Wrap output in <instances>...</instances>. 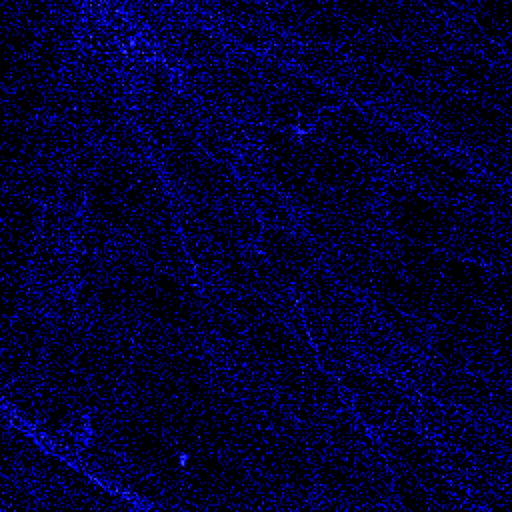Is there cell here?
Listing matches in <instances>:
<instances>
[{
	"label": "cell",
	"mask_w": 512,
	"mask_h": 512,
	"mask_svg": "<svg viewBox=\"0 0 512 512\" xmlns=\"http://www.w3.org/2000/svg\"><path fill=\"white\" fill-rule=\"evenodd\" d=\"M382 204L390 230L406 240L430 244L444 252L460 202H440L412 190L396 170L382 180Z\"/></svg>",
	"instance_id": "6da1fadb"
},
{
	"label": "cell",
	"mask_w": 512,
	"mask_h": 512,
	"mask_svg": "<svg viewBox=\"0 0 512 512\" xmlns=\"http://www.w3.org/2000/svg\"><path fill=\"white\" fill-rule=\"evenodd\" d=\"M396 172L412 190L440 202H464L474 176L454 154L434 150L426 144Z\"/></svg>",
	"instance_id": "7a4b0ae2"
},
{
	"label": "cell",
	"mask_w": 512,
	"mask_h": 512,
	"mask_svg": "<svg viewBox=\"0 0 512 512\" xmlns=\"http://www.w3.org/2000/svg\"><path fill=\"white\" fill-rule=\"evenodd\" d=\"M258 250L264 254V258L270 262V266L276 270V274L294 290L302 276L320 264V256L316 254L310 240L298 230H282L274 226H264Z\"/></svg>",
	"instance_id": "3957f363"
},
{
	"label": "cell",
	"mask_w": 512,
	"mask_h": 512,
	"mask_svg": "<svg viewBox=\"0 0 512 512\" xmlns=\"http://www.w3.org/2000/svg\"><path fill=\"white\" fill-rule=\"evenodd\" d=\"M308 340L298 338L280 320H262L246 330V348L268 368H278L290 362H300L302 346Z\"/></svg>",
	"instance_id": "277c9868"
},
{
	"label": "cell",
	"mask_w": 512,
	"mask_h": 512,
	"mask_svg": "<svg viewBox=\"0 0 512 512\" xmlns=\"http://www.w3.org/2000/svg\"><path fill=\"white\" fill-rule=\"evenodd\" d=\"M434 302V318L450 324L458 330H464L468 334H486L490 336V330L496 322L498 314L506 312H492L484 304H480L474 298H468L464 294H458L442 284H438L432 292Z\"/></svg>",
	"instance_id": "5b68a950"
},
{
	"label": "cell",
	"mask_w": 512,
	"mask_h": 512,
	"mask_svg": "<svg viewBox=\"0 0 512 512\" xmlns=\"http://www.w3.org/2000/svg\"><path fill=\"white\" fill-rule=\"evenodd\" d=\"M292 64H296L298 72L328 86L340 96H344L350 86V60L338 48L298 42Z\"/></svg>",
	"instance_id": "8992f818"
},
{
	"label": "cell",
	"mask_w": 512,
	"mask_h": 512,
	"mask_svg": "<svg viewBox=\"0 0 512 512\" xmlns=\"http://www.w3.org/2000/svg\"><path fill=\"white\" fill-rule=\"evenodd\" d=\"M398 346L400 342L384 326L372 306L362 298L360 310L354 318V350L358 358L374 370H384Z\"/></svg>",
	"instance_id": "52a82bcc"
},
{
	"label": "cell",
	"mask_w": 512,
	"mask_h": 512,
	"mask_svg": "<svg viewBox=\"0 0 512 512\" xmlns=\"http://www.w3.org/2000/svg\"><path fill=\"white\" fill-rule=\"evenodd\" d=\"M444 252L430 244L412 242L406 238L396 240L394 262L404 276L434 290L440 284V270L444 262Z\"/></svg>",
	"instance_id": "ba28073f"
},
{
	"label": "cell",
	"mask_w": 512,
	"mask_h": 512,
	"mask_svg": "<svg viewBox=\"0 0 512 512\" xmlns=\"http://www.w3.org/2000/svg\"><path fill=\"white\" fill-rule=\"evenodd\" d=\"M368 116V114H366ZM372 134H370V154L384 166L392 170H400L406 166L420 150L422 142L410 138L402 130L394 128L392 124L372 118Z\"/></svg>",
	"instance_id": "9c48e42d"
},
{
	"label": "cell",
	"mask_w": 512,
	"mask_h": 512,
	"mask_svg": "<svg viewBox=\"0 0 512 512\" xmlns=\"http://www.w3.org/2000/svg\"><path fill=\"white\" fill-rule=\"evenodd\" d=\"M372 310L378 314V318L384 322V326L392 332V336L406 348L420 352L424 356L428 338H430V324L406 314L404 310L396 308L392 302L380 298V296H368L364 298Z\"/></svg>",
	"instance_id": "30bf717a"
},
{
	"label": "cell",
	"mask_w": 512,
	"mask_h": 512,
	"mask_svg": "<svg viewBox=\"0 0 512 512\" xmlns=\"http://www.w3.org/2000/svg\"><path fill=\"white\" fill-rule=\"evenodd\" d=\"M240 188L248 202L254 206L258 218L266 226L282 228V230H294L296 228V214L290 202L272 186L262 184L258 180L240 178Z\"/></svg>",
	"instance_id": "8fae6325"
},
{
	"label": "cell",
	"mask_w": 512,
	"mask_h": 512,
	"mask_svg": "<svg viewBox=\"0 0 512 512\" xmlns=\"http://www.w3.org/2000/svg\"><path fill=\"white\" fill-rule=\"evenodd\" d=\"M488 282H490V268L472 260L456 258L446 254L440 270V284L464 294L468 298L478 300L480 304L486 302L488 294Z\"/></svg>",
	"instance_id": "7c38bea8"
},
{
	"label": "cell",
	"mask_w": 512,
	"mask_h": 512,
	"mask_svg": "<svg viewBox=\"0 0 512 512\" xmlns=\"http://www.w3.org/2000/svg\"><path fill=\"white\" fill-rule=\"evenodd\" d=\"M258 150L266 162L282 164L308 174V154L302 138H298L294 132L262 124L258 134Z\"/></svg>",
	"instance_id": "4fadbf2b"
},
{
	"label": "cell",
	"mask_w": 512,
	"mask_h": 512,
	"mask_svg": "<svg viewBox=\"0 0 512 512\" xmlns=\"http://www.w3.org/2000/svg\"><path fill=\"white\" fill-rule=\"evenodd\" d=\"M376 396L388 416L390 426H418L416 394L384 372L374 370Z\"/></svg>",
	"instance_id": "5bb4252c"
},
{
	"label": "cell",
	"mask_w": 512,
	"mask_h": 512,
	"mask_svg": "<svg viewBox=\"0 0 512 512\" xmlns=\"http://www.w3.org/2000/svg\"><path fill=\"white\" fill-rule=\"evenodd\" d=\"M216 206H218V214H220L222 224L228 230V234L242 248H258V240H260L264 224L258 218L254 206L244 196V192L238 198L220 202Z\"/></svg>",
	"instance_id": "9a60e30c"
},
{
	"label": "cell",
	"mask_w": 512,
	"mask_h": 512,
	"mask_svg": "<svg viewBox=\"0 0 512 512\" xmlns=\"http://www.w3.org/2000/svg\"><path fill=\"white\" fill-rule=\"evenodd\" d=\"M44 208L38 200L4 190V230L16 238L38 240Z\"/></svg>",
	"instance_id": "2e32d148"
},
{
	"label": "cell",
	"mask_w": 512,
	"mask_h": 512,
	"mask_svg": "<svg viewBox=\"0 0 512 512\" xmlns=\"http://www.w3.org/2000/svg\"><path fill=\"white\" fill-rule=\"evenodd\" d=\"M50 86H52L50 82L42 80L36 74L32 80L16 86L14 90L4 92L6 120L34 122L36 118L44 116V108H46V98H48Z\"/></svg>",
	"instance_id": "e0dca14e"
},
{
	"label": "cell",
	"mask_w": 512,
	"mask_h": 512,
	"mask_svg": "<svg viewBox=\"0 0 512 512\" xmlns=\"http://www.w3.org/2000/svg\"><path fill=\"white\" fill-rule=\"evenodd\" d=\"M460 8L472 18V22L480 28V32L500 44L502 48L510 50V28H508V16L512 2H464Z\"/></svg>",
	"instance_id": "ac0fdd59"
},
{
	"label": "cell",
	"mask_w": 512,
	"mask_h": 512,
	"mask_svg": "<svg viewBox=\"0 0 512 512\" xmlns=\"http://www.w3.org/2000/svg\"><path fill=\"white\" fill-rule=\"evenodd\" d=\"M78 460L90 472H94L100 478H106L110 482H116V484H120V480L128 468V460L124 458V454L116 452L114 448H110L104 442H98L94 438H88V442L80 446Z\"/></svg>",
	"instance_id": "d6986e66"
},
{
	"label": "cell",
	"mask_w": 512,
	"mask_h": 512,
	"mask_svg": "<svg viewBox=\"0 0 512 512\" xmlns=\"http://www.w3.org/2000/svg\"><path fill=\"white\" fill-rule=\"evenodd\" d=\"M284 90L290 96H294L296 100H300V102H304V104H308V106H312L320 112L322 110H332V108L340 106V102L344 100L338 92L330 90L328 86L312 80L310 76H306V74H302L294 68L288 74Z\"/></svg>",
	"instance_id": "ffe728a7"
},
{
	"label": "cell",
	"mask_w": 512,
	"mask_h": 512,
	"mask_svg": "<svg viewBox=\"0 0 512 512\" xmlns=\"http://www.w3.org/2000/svg\"><path fill=\"white\" fill-rule=\"evenodd\" d=\"M388 466H390V474H392V494L396 500L398 508L404 510H420V508H436L430 494L426 492V488L420 484V480L408 472L406 468H402L398 462L388 458Z\"/></svg>",
	"instance_id": "44dd1931"
},
{
	"label": "cell",
	"mask_w": 512,
	"mask_h": 512,
	"mask_svg": "<svg viewBox=\"0 0 512 512\" xmlns=\"http://www.w3.org/2000/svg\"><path fill=\"white\" fill-rule=\"evenodd\" d=\"M32 62L36 68V74L54 84L62 78L64 64H66V48L58 42V38L52 34V30H42L38 36V44L32 52Z\"/></svg>",
	"instance_id": "7402d4cb"
},
{
	"label": "cell",
	"mask_w": 512,
	"mask_h": 512,
	"mask_svg": "<svg viewBox=\"0 0 512 512\" xmlns=\"http://www.w3.org/2000/svg\"><path fill=\"white\" fill-rule=\"evenodd\" d=\"M226 300L246 330L262 320H276L272 304L256 292H234L226 288Z\"/></svg>",
	"instance_id": "603a6c76"
},
{
	"label": "cell",
	"mask_w": 512,
	"mask_h": 512,
	"mask_svg": "<svg viewBox=\"0 0 512 512\" xmlns=\"http://www.w3.org/2000/svg\"><path fill=\"white\" fill-rule=\"evenodd\" d=\"M2 30H4V54L16 56V58L32 56L40 36L38 30L18 20L2 22Z\"/></svg>",
	"instance_id": "cb8c5ba5"
},
{
	"label": "cell",
	"mask_w": 512,
	"mask_h": 512,
	"mask_svg": "<svg viewBox=\"0 0 512 512\" xmlns=\"http://www.w3.org/2000/svg\"><path fill=\"white\" fill-rule=\"evenodd\" d=\"M120 486H124L126 490H130L132 494H136L138 498L146 500V502H152V504H158L162 502V496H164V486L160 484V480L146 472V470H140V468H134L132 464H128L122 480H120Z\"/></svg>",
	"instance_id": "d4e9b609"
},
{
	"label": "cell",
	"mask_w": 512,
	"mask_h": 512,
	"mask_svg": "<svg viewBox=\"0 0 512 512\" xmlns=\"http://www.w3.org/2000/svg\"><path fill=\"white\" fill-rule=\"evenodd\" d=\"M90 180H92V174H86L82 170H76V168L68 166V172L64 176L58 202L66 210H70L74 214H80L84 210V206H86V194H88Z\"/></svg>",
	"instance_id": "484cf974"
},
{
	"label": "cell",
	"mask_w": 512,
	"mask_h": 512,
	"mask_svg": "<svg viewBox=\"0 0 512 512\" xmlns=\"http://www.w3.org/2000/svg\"><path fill=\"white\" fill-rule=\"evenodd\" d=\"M508 268H490V282L484 306L492 312H506L508 296Z\"/></svg>",
	"instance_id": "4316f807"
}]
</instances>
